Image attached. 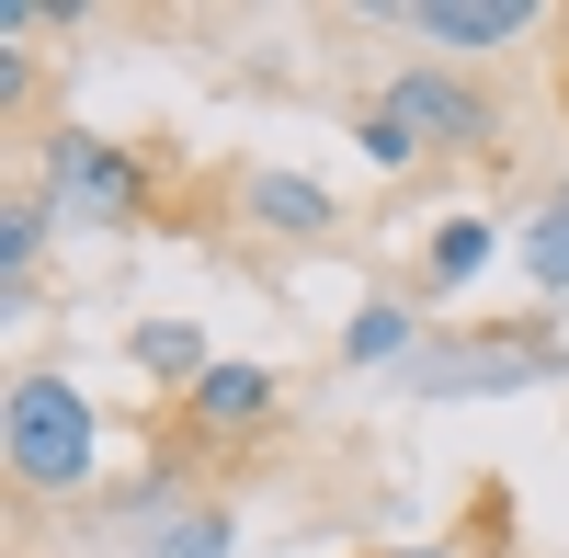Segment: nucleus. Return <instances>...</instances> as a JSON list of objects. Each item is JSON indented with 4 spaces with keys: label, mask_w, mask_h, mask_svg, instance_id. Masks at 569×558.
<instances>
[{
    "label": "nucleus",
    "mask_w": 569,
    "mask_h": 558,
    "mask_svg": "<svg viewBox=\"0 0 569 558\" xmlns=\"http://www.w3.org/2000/svg\"><path fill=\"white\" fill-rule=\"evenodd\" d=\"M91 468H103V410H91V388L58 377V365H23V377L0 388V479L23 501H69V490H91Z\"/></svg>",
    "instance_id": "f257e3e1"
},
{
    "label": "nucleus",
    "mask_w": 569,
    "mask_h": 558,
    "mask_svg": "<svg viewBox=\"0 0 569 558\" xmlns=\"http://www.w3.org/2000/svg\"><path fill=\"white\" fill-rule=\"evenodd\" d=\"M46 206H58L69 228H137L160 206V171L126 149V137H91V126H58L46 137Z\"/></svg>",
    "instance_id": "f03ea898"
},
{
    "label": "nucleus",
    "mask_w": 569,
    "mask_h": 558,
    "mask_svg": "<svg viewBox=\"0 0 569 558\" xmlns=\"http://www.w3.org/2000/svg\"><path fill=\"white\" fill-rule=\"evenodd\" d=\"M376 103H388L410 137H421V160H479L490 137H501V103L467 69H445V58H410L388 91H376Z\"/></svg>",
    "instance_id": "7ed1b4c3"
},
{
    "label": "nucleus",
    "mask_w": 569,
    "mask_h": 558,
    "mask_svg": "<svg viewBox=\"0 0 569 558\" xmlns=\"http://www.w3.org/2000/svg\"><path fill=\"white\" fill-rule=\"evenodd\" d=\"M273 410H284V377L251 365V353H228V365H206V388L171 399V434L194 445V456H251L273 434Z\"/></svg>",
    "instance_id": "20e7f679"
},
{
    "label": "nucleus",
    "mask_w": 569,
    "mask_h": 558,
    "mask_svg": "<svg viewBox=\"0 0 569 558\" xmlns=\"http://www.w3.org/2000/svg\"><path fill=\"white\" fill-rule=\"evenodd\" d=\"M399 23L421 46H445V69H456V58H501V46H525L536 34V0H410Z\"/></svg>",
    "instance_id": "39448f33"
},
{
    "label": "nucleus",
    "mask_w": 569,
    "mask_h": 558,
    "mask_svg": "<svg viewBox=\"0 0 569 558\" xmlns=\"http://www.w3.org/2000/svg\"><path fill=\"white\" fill-rule=\"evenodd\" d=\"M240 217L262 228V240H330V228H342L330 182H308V171H251L240 182Z\"/></svg>",
    "instance_id": "423d86ee"
},
{
    "label": "nucleus",
    "mask_w": 569,
    "mask_h": 558,
    "mask_svg": "<svg viewBox=\"0 0 569 558\" xmlns=\"http://www.w3.org/2000/svg\"><path fill=\"white\" fill-rule=\"evenodd\" d=\"M126 365H137V377H149V388H206V331H194V319H137V331H126Z\"/></svg>",
    "instance_id": "0eeeda50"
},
{
    "label": "nucleus",
    "mask_w": 569,
    "mask_h": 558,
    "mask_svg": "<svg viewBox=\"0 0 569 558\" xmlns=\"http://www.w3.org/2000/svg\"><path fill=\"white\" fill-rule=\"evenodd\" d=\"M46 228H58V206H46V182H12V195H0V308H23L34 262H46Z\"/></svg>",
    "instance_id": "6e6552de"
},
{
    "label": "nucleus",
    "mask_w": 569,
    "mask_h": 558,
    "mask_svg": "<svg viewBox=\"0 0 569 558\" xmlns=\"http://www.w3.org/2000/svg\"><path fill=\"white\" fill-rule=\"evenodd\" d=\"M501 251V228L490 217H433V240H421V286L456 297V286H479V262Z\"/></svg>",
    "instance_id": "1a4fd4ad"
},
{
    "label": "nucleus",
    "mask_w": 569,
    "mask_h": 558,
    "mask_svg": "<svg viewBox=\"0 0 569 558\" xmlns=\"http://www.w3.org/2000/svg\"><path fill=\"white\" fill-rule=\"evenodd\" d=\"M512 262H525L536 297H569V195H547L525 228H512Z\"/></svg>",
    "instance_id": "9d476101"
},
{
    "label": "nucleus",
    "mask_w": 569,
    "mask_h": 558,
    "mask_svg": "<svg viewBox=\"0 0 569 558\" xmlns=\"http://www.w3.org/2000/svg\"><path fill=\"white\" fill-rule=\"evenodd\" d=\"M399 353H421V319H410L399 297H365V308L342 319V365H399Z\"/></svg>",
    "instance_id": "9b49d317"
},
{
    "label": "nucleus",
    "mask_w": 569,
    "mask_h": 558,
    "mask_svg": "<svg viewBox=\"0 0 569 558\" xmlns=\"http://www.w3.org/2000/svg\"><path fill=\"white\" fill-rule=\"evenodd\" d=\"M240 547V525H228V501H182V514L160 525V558H228Z\"/></svg>",
    "instance_id": "f8f14e48"
},
{
    "label": "nucleus",
    "mask_w": 569,
    "mask_h": 558,
    "mask_svg": "<svg viewBox=\"0 0 569 558\" xmlns=\"http://www.w3.org/2000/svg\"><path fill=\"white\" fill-rule=\"evenodd\" d=\"M353 149H365L376 171H410V160H421V137H410L388 103H365V114H353Z\"/></svg>",
    "instance_id": "ddd939ff"
},
{
    "label": "nucleus",
    "mask_w": 569,
    "mask_h": 558,
    "mask_svg": "<svg viewBox=\"0 0 569 558\" xmlns=\"http://www.w3.org/2000/svg\"><path fill=\"white\" fill-rule=\"evenodd\" d=\"M34 114V46H0V137H23Z\"/></svg>",
    "instance_id": "4468645a"
},
{
    "label": "nucleus",
    "mask_w": 569,
    "mask_h": 558,
    "mask_svg": "<svg viewBox=\"0 0 569 558\" xmlns=\"http://www.w3.org/2000/svg\"><path fill=\"white\" fill-rule=\"evenodd\" d=\"M376 558H467V547H376Z\"/></svg>",
    "instance_id": "2eb2a0df"
},
{
    "label": "nucleus",
    "mask_w": 569,
    "mask_h": 558,
    "mask_svg": "<svg viewBox=\"0 0 569 558\" xmlns=\"http://www.w3.org/2000/svg\"><path fill=\"white\" fill-rule=\"evenodd\" d=\"M558 195H569V182H558Z\"/></svg>",
    "instance_id": "dca6fc26"
}]
</instances>
